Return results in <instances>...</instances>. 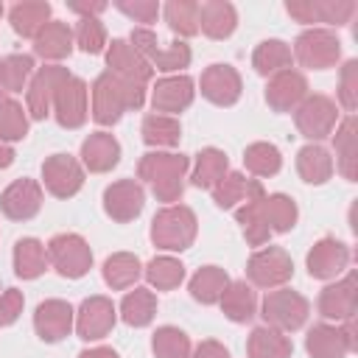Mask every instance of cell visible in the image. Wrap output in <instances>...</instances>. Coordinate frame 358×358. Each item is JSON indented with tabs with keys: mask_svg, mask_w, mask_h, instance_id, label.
<instances>
[{
	"mask_svg": "<svg viewBox=\"0 0 358 358\" xmlns=\"http://www.w3.org/2000/svg\"><path fill=\"white\" fill-rule=\"evenodd\" d=\"M145 103V87L129 84L115 73H101L92 81V120L101 126H115L123 112L140 109Z\"/></svg>",
	"mask_w": 358,
	"mask_h": 358,
	"instance_id": "obj_1",
	"label": "cell"
},
{
	"mask_svg": "<svg viewBox=\"0 0 358 358\" xmlns=\"http://www.w3.org/2000/svg\"><path fill=\"white\" fill-rule=\"evenodd\" d=\"M190 168V159L185 154L171 151H148L140 157L137 176L151 187L157 201H179L185 190V173Z\"/></svg>",
	"mask_w": 358,
	"mask_h": 358,
	"instance_id": "obj_2",
	"label": "cell"
},
{
	"mask_svg": "<svg viewBox=\"0 0 358 358\" xmlns=\"http://www.w3.org/2000/svg\"><path fill=\"white\" fill-rule=\"evenodd\" d=\"M196 232H199L196 213L185 204H168L151 221V241L157 249H165V252L190 249L196 241Z\"/></svg>",
	"mask_w": 358,
	"mask_h": 358,
	"instance_id": "obj_3",
	"label": "cell"
},
{
	"mask_svg": "<svg viewBox=\"0 0 358 358\" xmlns=\"http://www.w3.org/2000/svg\"><path fill=\"white\" fill-rule=\"evenodd\" d=\"M48 263L67 280H78L92 268V249L76 232H59L48 241Z\"/></svg>",
	"mask_w": 358,
	"mask_h": 358,
	"instance_id": "obj_4",
	"label": "cell"
},
{
	"mask_svg": "<svg viewBox=\"0 0 358 358\" xmlns=\"http://www.w3.org/2000/svg\"><path fill=\"white\" fill-rule=\"evenodd\" d=\"M260 310H263L260 316H263V322L268 327H274L280 333H294L308 322L310 302L302 294L291 291V288H280V291H268L266 294Z\"/></svg>",
	"mask_w": 358,
	"mask_h": 358,
	"instance_id": "obj_5",
	"label": "cell"
},
{
	"mask_svg": "<svg viewBox=\"0 0 358 358\" xmlns=\"http://www.w3.org/2000/svg\"><path fill=\"white\" fill-rule=\"evenodd\" d=\"M294 59L308 67V70H327L338 62L341 56V42L333 31L327 28H310V31H302L294 42Z\"/></svg>",
	"mask_w": 358,
	"mask_h": 358,
	"instance_id": "obj_6",
	"label": "cell"
},
{
	"mask_svg": "<svg viewBox=\"0 0 358 358\" xmlns=\"http://www.w3.org/2000/svg\"><path fill=\"white\" fill-rule=\"evenodd\" d=\"M246 277L257 288H280L294 277V260L282 246L257 249L246 263Z\"/></svg>",
	"mask_w": 358,
	"mask_h": 358,
	"instance_id": "obj_7",
	"label": "cell"
},
{
	"mask_svg": "<svg viewBox=\"0 0 358 358\" xmlns=\"http://www.w3.org/2000/svg\"><path fill=\"white\" fill-rule=\"evenodd\" d=\"M294 123L302 137L310 143H319L333 134L338 126V109L327 95H308L296 109H294Z\"/></svg>",
	"mask_w": 358,
	"mask_h": 358,
	"instance_id": "obj_8",
	"label": "cell"
},
{
	"mask_svg": "<svg viewBox=\"0 0 358 358\" xmlns=\"http://www.w3.org/2000/svg\"><path fill=\"white\" fill-rule=\"evenodd\" d=\"M358 347L355 322L347 319L341 327L336 324H313L305 336V350L310 358H344Z\"/></svg>",
	"mask_w": 358,
	"mask_h": 358,
	"instance_id": "obj_9",
	"label": "cell"
},
{
	"mask_svg": "<svg viewBox=\"0 0 358 358\" xmlns=\"http://www.w3.org/2000/svg\"><path fill=\"white\" fill-rule=\"evenodd\" d=\"M70 78V70L62 67V64H45L39 67L31 81H28V90H25V101H28V115L34 120H45L53 109V98H56V90Z\"/></svg>",
	"mask_w": 358,
	"mask_h": 358,
	"instance_id": "obj_10",
	"label": "cell"
},
{
	"mask_svg": "<svg viewBox=\"0 0 358 358\" xmlns=\"http://www.w3.org/2000/svg\"><path fill=\"white\" fill-rule=\"evenodd\" d=\"M42 179L50 196L70 199L84 185V165L70 154H53L42 162Z\"/></svg>",
	"mask_w": 358,
	"mask_h": 358,
	"instance_id": "obj_11",
	"label": "cell"
},
{
	"mask_svg": "<svg viewBox=\"0 0 358 358\" xmlns=\"http://www.w3.org/2000/svg\"><path fill=\"white\" fill-rule=\"evenodd\" d=\"M115 319H117V313H115L112 299H106L101 294L87 296L81 302V308L76 310V333L84 341H98L112 333Z\"/></svg>",
	"mask_w": 358,
	"mask_h": 358,
	"instance_id": "obj_12",
	"label": "cell"
},
{
	"mask_svg": "<svg viewBox=\"0 0 358 358\" xmlns=\"http://www.w3.org/2000/svg\"><path fill=\"white\" fill-rule=\"evenodd\" d=\"M143 204H145V193L143 185L134 179H117L103 190V210L117 224L134 221L143 213Z\"/></svg>",
	"mask_w": 358,
	"mask_h": 358,
	"instance_id": "obj_13",
	"label": "cell"
},
{
	"mask_svg": "<svg viewBox=\"0 0 358 358\" xmlns=\"http://www.w3.org/2000/svg\"><path fill=\"white\" fill-rule=\"evenodd\" d=\"M76 324V310L70 302L64 299H45L36 305V313H34V330L42 341L48 344H56L62 338L70 336Z\"/></svg>",
	"mask_w": 358,
	"mask_h": 358,
	"instance_id": "obj_14",
	"label": "cell"
},
{
	"mask_svg": "<svg viewBox=\"0 0 358 358\" xmlns=\"http://www.w3.org/2000/svg\"><path fill=\"white\" fill-rule=\"evenodd\" d=\"M87 84L76 76H70L59 90H56V98H53V115H56V123L62 129H81L87 123Z\"/></svg>",
	"mask_w": 358,
	"mask_h": 358,
	"instance_id": "obj_15",
	"label": "cell"
},
{
	"mask_svg": "<svg viewBox=\"0 0 358 358\" xmlns=\"http://www.w3.org/2000/svg\"><path fill=\"white\" fill-rule=\"evenodd\" d=\"M106 67L117 78H123L129 84H140V87H145L148 78L154 76V67L126 39H112L109 42V48H106Z\"/></svg>",
	"mask_w": 358,
	"mask_h": 358,
	"instance_id": "obj_16",
	"label": "cell"
},
{
	"mask_svg": "<svg viewBox=\"0 0 358 358\" xmlns=\"http://www.w3.org/2000/svg\"><path fill=\"white\" fill-rule=\"evenodd\" d=\"M308 98V78L299 70H280L266 84V103L274 112H294Z\"/></svg>",
	"mask_w": 358,
	"mask_h": 358,
	"instance_id": "obj_17",
	"label": "cell"
},
{
	"mask_svg": "<svg viewBox=\"0 0 358 358\" xmlns=\"http://www.w3.org/2000/svg\"><path fill=\"white\" fill-rule=\"evenodd\" d=\"M199 87L201 95L215 106H232L243 92V81L232 64H210L201 73Z\"/></svg>",
	"mask_w": 358,
	"mask_h": 358,
	"instance_id": "obj_18",
	"label": "cell"
},
{
	"mask_svg": "<svg viewBox=\"0 0 358 358\" xmlns=\"http://www.w3.org/2000/svg\"><path fill=\"white\" fill-rule=\"evenodd\" d=\"M0 210L11 221H31L42 210V187L34 179H17L0 193Z\"/></svg>",
	"mask_w": 358,
	"mask_h": 358,
	"instance_id": "obj_19",
	"label": "cell"
},
{
	"mask_svg": "<svg viewBox=\"0 0 358 358\" xmlns=\"http://www.w3.org/2000/svg\"><path fill=\"white\" fill-rule=\"evenodd\" d=\"M305 263H308V274L313 280H333L347 268L350 249H347V243H341L336 238H322L310 246Z\"/></svg>",
	"mask_w": 358,
	"mask_h": 358,
	"instance_id": "obj_20",
	"label": "cell"
},
{
	"mask_svg": "<svg viewBox=\"0 0 358 358\" xmlns=\"http://www.w3.org/2000/svg\"><path fill=\"white\" fill-rule=\"evenodd\" d=\"M193 78L187 76H168V78H159L154 92H151V106L157 115H176V112H185L190 103H193Z\"/></svg>",
	"mask_w": 358,
	"mask_h": 358,
	"instance_id": "obj_21",
	"label": "cell"
},
{
	"mask_svg": "<svg viewBox=\"0 0 358 358\" xmlns=\"http://www.w3.org/2000/svg\"><path fill=\"white\" fill-rule=\"evenodd\" d=\"M355 308H358V291H355V274L352 271L344 280L322 288V294H319V313L324 319L347 322L355 316Z\"/></svg>",
	"mask_w": 358,
	"mask_h": 358,
	"instance_id": "obj_22",
	"label": "cell"
},
{
	"mask_svg": "<svg viewBox=\"0 0 358 358\" xmlns=\"http://www.w3.org/2000/svg\"><path fill=\"white\" fill-rule=\"evenodd\" d=\"M263 196H266V190H263L260 179H246L238 171H227L224 179L213 187V201L221 210H232L238 204H246V201H255Z\"/></svg>",
	"mask_w": 358,
	"mask_h": 358,
	"instance_id": "obj_23",
	"label": "cell"
},
{
	"mask_svg": "<svg viewBox=\"0 0 358 358\" xmlns=\"http://www.w3.org/2000/svg\"><path fill=\"white\" fill-rule=\"evenodd\" d=\"M120 162V143L109 131H92L81 143V165L92 173H106Z\"/></svg>",
	"mask_w": 358,
	"mask_h": 358,
	"instance_id": "obj_24",
	"label": "cell"
},
{
	"mask_svg": "<svg viewBox=\"0 0 358 358\" xmlns=\"http://www.w3.org/2000/svg\"><path fill=\"white\" fill-rule=\"evenodd\" d=\"M238 25V11L227 0H207L199 6V31L210 39H227Z\"/></svg>",
	"mask_w": 358,
	"mask_h": 358,
	"instance_id": "obj_25",
	"label": "cell"
},
{
	"mask_svg": "<svg viewBox=\"0 0 358 358\" xmlns=\"http://www.w3.org/2000/svg\"><path fill=\"white\" fill-rule=\"evenodd\" d=\"M73 50V31L62 20H50L36 36H34V53L42 56L45 62H59L70 56Z\"/></svg>",
	"mask_w": 358,
	"mask_h": 358,
	"instance_id": "obj_26",
	"label": "cell"
},
{
	"mask_svg": "<svg viewBox=\"0 0 358 358\" xmlns=\"http://www.w3.org/2000/svg\"><path fill=\"white\" fill-rule=\"evenodd\" d=\"M218 305H221L224 316H227L229 322H238V324L252 322V316L257 313V296H255V291H252V285H249L246 280L229 282V285L224 288Z\"/></svg>",
	"mask_w": 358,
	"mask_h": 358,
	"instance_id": "obj_27",
	"label": "cell"
},
{
	"mask_svg": "<svg viewBox=\"0 0 358 358\" xmlns=\"http://www.w3.org/2000/svg\"><path fill=\"white\" fill-rule=\"evenodd\" d=\"M333 148H336V162L344 179L355 182V165H358V134H355V115H347L333 134Z\"/></svg>",
	"mask_w": 358,
	"mask_h": 358,
	"instance_id": "obj_28",
	"label": "cell"
},
{
	"mask_svg": "<svg viewBox=\"0 0 358 358\" xmlns=\"http://www.w3.org/2000/svg\"><path fill=\"white\" fill-rule=\"evenodd\" d=\"M8 22L20 36H31L34 39L50 22V3H45V0H22V3L11 6Z\"/></svg>",
	"mask_w": 358,
	"mask_h": 358,
	"instance_id": "obj_29",
	"label": "cell"
},
{
	"mask_svg": "<svg viewBox=\"0 0 358 358\" xmlns=\"http://www.w3.org/2000/svg\"><path fill=\"white\" fill-rule=\"evenodd\" d=\"M296 171L308 185H324L333 176V157L324 145L310 143L296 151Z\"/></svg>",
	"mask_w": 358,
	"mask_h": 358,
	"instance_id": "obj_30",
	"label": "cell"
},
{
	"mask_svg": "<svg viewBox=\"0 0 358 358\" xmlns=\"http://www.w3.org/2000/svg\"><path fill=\"white\" fill-rule=\"evenodd\" d=\"M260 213H263V221L271 232H291L296 227V218H299L296 201L285 193L263 196L260 199Z\"/></svg>",
	"mask_w": 358,
	"mask_h": 358,
	"instance_id": "obj_31",
	"label": "cell"
},
{
	"mask_svg": "<svg viewBox=\"0 0 358 358\" xmlns=\"http://www.w3.org/2000/svg\"><path fill=\"white\" fill-rule=\"evenodd\" d=\"M246 352H249V358H291L294 344L285 338V333L263 324L249 333Z\"/></svg>",
	"mask_w": 358,
	"mask_h": 358,
	"instance_id": "obj_32",
	"label": "cell"
},
{
	"mask_svg": "<svg viewBox=\"0 0 358 358\" xmlns=\"http://www.w3.org/2000/svg\"><path fill=\"white\" fill-rule=\"evenodd\" d=\"M140 134H143V143L151 145V148H173L179 145L182 140V126L176 117L171 115H145L143 117V126H140Z\"/></svg>",
	"mask_w": 358,
	"mask_h": 358,
	"instance_id": "obj_33",
	"label": "cell"
},
{
	"mask_svg": "<svg viewBox=\"0 0 358 358\" xmlns=\"http://www.w3.org/2000/svg\"><path fill=\"white\" fill-rule=\"evenodd\" d=\"M48 268V249L36 238H20L14 243V271L22 280H36Z\"/></svg>",
	"mask_w": 358,
	"mask_h": 358,
	"instance_id": "obj_34",
	"label": "cell"
},
{
	"mask_svg": "<svg viewBox=\"0 0 358 358\" xmlns=\"http://www.w3.org/2000/svg\"><path fill=\"white\" fill-rule=\"evenodd\" d=\"M291 62H294V53L282 39H263L252 53V67L260 76H274L280 70H288Z\"/></svg>",
	"mask_w": 358,
	"mask_h": 358,
	"instance_id": "obj_35",
	"label": "cell"
},
{
	"mask_svg": "<svg viewBox=\"0 0 358 358\" xmlns=\"http://www.w3.org/2000/svg\"><path fill=\"white\" fill-rule=\"evenodd\" d=\"M227 285H229V277L221 266H201L190 277V296L201 305H215Z\"/></svg>",
	"mask_w": 358,
	"mask_h": 358,
	"instance_id": "obj_36",
	"label": "cell"
},
{
	"mask_svg": "<svg viewBox=\"0 0 358 358\" xmlns=\"http://www.w3.org/2000/svg\"><path fill=\"white\" fill-rule=\"evenodd\" d=\"M227 168H229V159H227V154H224L221 148H201V151H199V157H196V165H193V176H190V182H193L196 187L213 190V187L224 179Z\"/></svg>",
	"mask_w": 358,
	"mask_h": 358,
	"instance_id": "obj_37",
	"label": "cell"
},
{
	"mask_svg": "<svg viewBox=\"0 0 358 358\" xmlns=\"http://www.w3.org/2000/svg\"><path fill=\"white\" fill-rule=\"evenodd\" d=\"M140 274H143V266H140L137 255H131V252H117L103 260V280L115 291L131 288L140 280Z\"/></svg>",
	"mask_w": 358,
	"mask_h": 358,
	"instance_id": "obj_38",
	"label": "cell"
},
{
	"mask_svg": "<svg viewBox=\"0 0 358 358\" xmlns=\"http://www.w3.org/2000/svg\"><path fill=\"white\" fill-rule=\"evenodd\" d=\"M154 313H157V296L148 288H134L120 302V319L129 327H145V324H151L154 322Z\"/></svg>",
	"mask_w": 358,
	"mask_h": 358,
	"instance_id": "obj_39",
	"label": "cell"
},
{
	"mask_svg": "<svg viewBox=\"0 0 358 358\" xmlns=\"http://www.w3.org/2000/svg\"><path fill=\"white\" fill-rule=\"evenodd\" d=\"M145 280L151 288L157 291H171L176 288L182 280H185V266L176 260V257H168V255H159L154 260H148V266L143 268Z\"/></svg>",
	"mask_w": 358,
	"mask_h": 358,
	"instance_id": "obj_40",
	"label": "cell"
},
{
	"mask_svg": "<svg viewBox=\"0 0 358 358\" xmlns=\"http://www.w3.org/2000/svg\"><path fill=\"white\" fill-rule=\"evenodd\" d=\"M31 76H34V56L11 53L0 59V84L6 92H22Z\"/></svg>",
	"mask_w": 358,
	"mask_h": 358,
	"instance_id": "obj_41",
	"label": "cell"
},
{
	"mask_svg": "<svg viewBox=\"0 0 358 358\" xmlns=\"http://www.w3.org/2000/svg\"><path fill=\"white\" fill-rule=\"evenodd\" d=\"M165 22L179 36H196L199 34V3L193 0H171L165 8Z\"/></svg>",
	"mask_w": 358,
	"mask_h": 358,
	"instance_id": "obj_42",
	"label": "cell"
},
{
	"mask_svg": "<svg viewBox=\"0 0 358 358\" xmlns=\"http://www.w3.org/2000/svg\"><path fill=\"white\" fill-rule=\"evenodd\" d=\"M151 350L157 358H190V338L185 330L165 324V327H157L151 338Z\"/></svg>",
	"mask_w": 358,
	"mask_h": 358,
	"instance_id": "obj_43",
	"label": "cell"
},
{
	"mask_svg": "<svg viewBox=\"0 0 358 358\" xmlns=\"http://www.w3.org/2000/svg\"><path fill=\"white\" fill-rule=\"evenodd\" d=\"M243 165L255 176H274L282 165V157H280L277 145H271V143H252L243 151Z\"/></svg>",
	"mask_w": 358,
	"mask_h": 358,
	"instance_id": "obj_44",
	"label": "cell"
},
{
	"mask_svg": "<svg viewBox=\"0 0 358 358\" xmlns=\"http://www.w3.org/2000/svg\"><path fill=\"white\" fill-rule=\"evenodd\" d=\"M235 218H238V224L243 227V238H246V243H249V246H263V243L268 241L271 229H268V227H266V221H263L260 199L241 204V207H238V213H235Z\"/></svg>",
	"mask_w": 358,
	"mask_h": 358,
	"instance_id": "obj_45",
	"label": "cell"
},
{
	"mask_svg": "<svg viewBox=\"0 0 358 358\" xmlns=\"http://www.w3.org/2000/svg\"><path fill=\"white\" fill-rule=\"evenodd\" d=\"M28 109L14 98H0V137L6 143H17L28 134Z\"/></svg>",
	"mask_w": 358,
	"mask_h": 358,
	"instance_id": "obj_46",
	"label": "cell"
},
{
	"mask_svg": "<svg viewBox=\"0 0 358 358\" xmlns=\"http://www.w3.org/2000/svg\"><path fill=\"white\" fill-rule=\"evenodd\" d=\"M73 39L84 53L95 56V53H101L106 48V28H103V22L98 17H81L78 25H76Z\"/></svg>",
	"mask_w": 358,
	"mask_h": 358,
	"instance_id": "obj_47",
	"label": "cell"
},
{
	"mask_svg": "<svg viewBox=\"0 0 358 358\" xmlns=\"http://www.w3.org/2000/svg\"><path fill=\"white\" fill-rule=\"evenodd\" d=\"M151 67H157V70H162V73H173V70H182V67H187L190 64V45L187 42H171L168 48H159L154 56H151V62H148Z\"/></svg>",
	"mask_w": 358,
	"mask_h": 358,
	"instance_id": "obj_48",
	"label": "cell"
},
{
	"mask_svg": "<svg viewBox=\"0 0 358 358\" xmlns=\"http://www.w3.org/2000/svg\"><path fill=\"white\" fill-rule=\"evenodd\" d=\"M355 3L352 0H313V11H316V22H327V25H344L350 22V17L355 14Z\"/></svg>",
	"mask_w": 358,
	"mask_h": 358,
	"instance_id": "obj_49",
	"label": "cell"
},
{
	"mask_svg": "<svg viewBox=\"0 0 358 358\" xmlns=\"http://www.w3.org/2000/svg\"><path fill=\"white\" fill-rule=\"evenodd\" d=\"M338 101H341V106L350 115L358 109V62L355 59L344 62V67H341V76H338Z\"/></svg>",
	"mask_w": 358,
	"mask_h": 358,
	"instance_id": "obj_50",
	"label": "cell"
},
{
	"mask_svg": "<svg viewBox=\"0 0 358 358\" xmlns=\"http://www.w3.org/2000/svg\"><path fill=\"white\" fill-rule=\"evenodd\" d=\"M115 6H117V11L131 17L134 22H154L157 14H159V3H154V0H134V3L131 0H117Z\"/></svg>",
	"mask_w": 358,
	"mask_h": 358,
	"instance_id": "obj_51",
	"label": "cell"
},
{
	"mask_svg": "<svg viewBox=\"0 0 358 358\" xmlns=\"http://www.w3.org/2000/svg\"><path fill=\"white\" fill-rule=\"evenodd\" d=\"M22 305H25L22 291H17V288H6V291L0 294V327L14 324V322L20 319V313H22Z\"/></svg>",
	"mask_w": 358,
	"mask_h": 358,
	"instance_id": "obj_52",
	"label": "cell"
},
{
	"mask_svg": "<svg viewBox=\"0 0 358 358\" xmlns=\"http://www.w3.org/2000/svg\"><path fill=\"white\" fill-rule=\"evenodd\" d=\"M285 11H288L296 22H316L313 0H291V3H285Z\"/></svg>",
	"mask_w": 358,
	"mask_h": 358,
	"instance_id": "obj_53",
	"label": "cell"
},
{
	"mask_svg": "<svg viewBox=\"0 0 358 358\" xmlns=\"http://www.w3.org/2000/svg\"><path fill=\"white\" fill-rule=\"evenodd\" d=\"M190 358H229V350H227L224 344H218V341L207 338V341H201V344L193 350V355H190Z\"/></svg>",
	"mask_w": 358,
	"mask_h": 358,
	"instance_id": "obj_54",
	"label": "cell"
},
{
	"mask_svg": "<svg viewBox=\"0 0 358 358\" xmlns=\"http://www.w3.org/2000/svg\"><path fill=\"white\" fill-rule=\"evenodd\" d=\"M106 8V3H70V11L81 14V17H95Z\"/></svg>",
	"mask_w": 358,
	"mask_h": 358,
	"instance_id": "obj_55",
	"label": "cell"
},
{
	"mask_svg": "<svg viewBox=\"0 0 358 358\" xmlns=\"http://www.w3.org/2000/svg\"><path fill=\"white\" fill-rule=\"evenodd\" d=\"M11 162H14V148H11V143H6V140L0 137V171L8 168Z\"/></svg>",
	"mask_w": 358,
	"mask_h": 358,
	"instance_id": "obj_56",
	"label": "cell"
},
{
	"mask_svg": "<svg viewBox=\"0 0 358 358\" xmlns=\"http://www.w3.org/2000/svg\"><path fill=\"white\" fill-rule=\"evenodd\" d=\"M78 358H117V352L112 347H95V350H84Z\"/></svg>",
	"mask_w": 358,
	"mask_h": 358,
	"instance_id": "obj_57",
	"label": "cell"
},
{
	"mask_svg": "<svg viewBox=\"0 0 358 358\" xmlns=\"http://www.w3.org/2000/svg\"><path fill=\"white\" fill-rule=\"evenodd\" d=\"M3 92H6V90H3V84H0V95H3Z\"/></svg>",
	"mask_w": 358,
	"mask_h": 358,
	"instance_id": "obj_58",
	"label": "cell"
},
{
	"mask_svg": "<svg viewBox=\"0 0 358 358\" xmlns=\"http://www.w3.org/2000/svg\"><path fill=\"white\" fill-rule=\"evenodd\" d=\"M0 14H3V3H0Z\"/></svg>",
	"mask_w": 358,
	"mask_h": 358,
	"instance_id": "obj_59",
	"label": "cell"
}]
</instances>
